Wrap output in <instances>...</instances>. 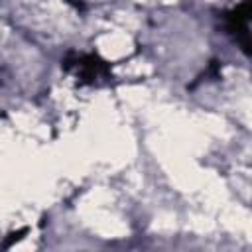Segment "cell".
Segmentation results:
<instances>
[{"label": "cell", "instance_id": "6da1fadb", "mask_svg": "<svg viewBox=\"0 0 252 252\" xmlns=\"http://www.w3.org/2000/svg\"><path fill=\"white\" fill-rule=\"evenodd\" d=\"M250 0H244L240 6H236L232 12L226 14V30L234 33L244 49V53H250V37H248V20H250Z\"/></svg>", "mask_w": 252, "mask_h": 252}, {"label": "cell", "instance_id": "7a4b0ae2", "mask_svg": "<svg viewBox=\"0 0 252 252\" xmlns=\"http://www.w3.org/2000/svg\"><path fill=\"white\" fill-rule=\"evenodd\" d=\"M65 67H67V69L75 67L77 75H79L81 79H85V81H94L96 77H100V75L106 73L104 61H100V59L94 57V55H81V57H75L73 63H71V61H65Z\"/></svg>", "mask_w": 252, "mask_h": 252}, {"label": "cell", "instance_id": "3957f363", "mask_svg": "<svg viewBox=\"0 0 252 252\" xmlns=\"http://www.w3.org/2000/svg\"><path fill=\"white\" fill-rule=\"evenodd\" d=\"M24 234H26V228H22V230H18V232H12V234H10V238H8V240H6L2 246H4V248L12 246V244H14V242H18V240H20Z\"/></svg>", "mask_w": 252, "mask_h": 252}]
</instances>
